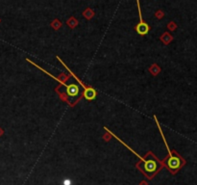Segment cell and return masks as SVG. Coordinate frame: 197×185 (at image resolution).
I'll return each instance as SVG.
<instances>
[{"label":"cell","mask_w":197,"mask_h":185,"mask_svg":"<svg viewBox=\"0 0 197 185\" xmlns=\"http://www.w3.org/2000/svg\"><path fill=\"white\" fill-rule=\"evenodd\" d=\"M154 118H155V120H156V122H157V123H158V127H159L160 132H161V134H162V139H164V141H165V145H167V150H168V152H169V154H170L169 160L167 161L168 167H169V169H171V170H177V169H178V168H179L180 166H181V160H180V158H179V157H176V156H173L172 154H171L170 150H169V148H168V147H167V141H165V137H164V134H162V130H161V127H160V123L158 122V120H157V118H156V116H155Z\"/></svg>","instance_id":"7a4b0ae2"},{"label":"cell","mask_w":197,"mask_h":185,"mask_svg":"<svg viewBox=\"0 0 197 185\" xmlns=\"http://www.w3.org/2000/svg\"><path fill=\"white\" fill-rule=\"evenodd\" d=\"M66 92L69 97H76L79 94V88L76 84H71L69 86H66Z\"/></svg>","instance_id":"5b68a950"},{"label":"cell","mask_w":197,"mask_h":185,"mask_svg":"<svg viewBox=\"0 0 197 185\" xmlns=\"http://www.w3.org/2000/svg\"><path fill=\"white\" fill-rule=\"evenodd\" d=\"M2 133H3V131H2V129H1V128H0V136L2 135Z\"/></svg>","instance_id":"8992f818"},{"label":"cell","mask_w":197,"mask_h":185,"mask_svg":"<svg viewBox=\"0 0 197 185\" xmlns=\"http://www.w3.org/2000/svg\"><path fill=\"white\" fill-rule=\"evenodd\" d=\"M57 58H58V60L60 61L62 64H63L64 68H66V69H67V71H68L70 72V74H71L72 76L74 77L75 79L78 81V83L80 84V85L83 87V89L85 90V92H84V97H85V99H86L87 100H93V99H95V97H96V92H95V90H94V89H92L91 87H87V86H85V85H84V84H83L82 82H81L80 80L78 79V77L76 76V75H75L74 73H73V72H72L71 71H70V69H69L68 68H67L66 64H64V62L62 61L61 59H60V57H57Z\"/></svg>","instance_id":"6da1fadb"},{"label":"cell","mask_w":197,"mask_h":185,"mask_svg":"<svg viewBox=\"0 0 197 185\" xmlns=\"http://www.w3.org/2000/svg\"><path fill=\"white\" fill-rule=\"evenodd\" d=\"M157 163L154 160H146L144 162V169L145 172L147 173L148 178H151V176L156 173L157 171Z\"/></svg>","instance_id":"277c9868"},{"label":"cell","mask_w":197,"mask_h":185,"mask_svg":"<svg viewBox=\"0 0 197 185\" xmlns=\"http://www.w3.org/2000/svg\"><path fill=\"white\" fill-rule=\"evenodd\" d=\"M137 5H139V23L137 25L136 27H135V29L137 33H139V35H146L148 33L149 31V26L147 23H145L144 21H143L142 19V16H141V13H140V9H139V3L137 2Z\"/></svg>","instance_id":"3957f363"}]
</instances>
